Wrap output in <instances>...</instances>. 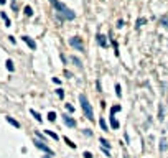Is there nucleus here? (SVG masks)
<instances>
[{
    "label": "nucleus",
    "mask_w": 168,
    "mask_h": 158,
    "mask_svg": "<svg viewBox=\"0 0 168 158\" xmlns=\"http://www.w3.org/2000/svg\"><path fill=\"white\" fill-rule=\"evenodd\" d=\"M50 3L53 5V8L56 10V13H58V17L59 18H63V20H73L74 17H76V13L73 10H69L64 3H61L59 0H50Z\"/></svg>",
    "instance_id": "1"
},
{
    "label": "nucleus",
    "mask_w": 168,
    "mask_h": 158,
    "mask_svg": "<svg viewBox=\"0 0 168 158\" xmlns=\"http://www.w3.org/2000/svg\"><path fill=\"white\" fill-rule=\"evenodd\" d=\"M79 102H81V107H82V110H84V115H86L89 120H92V119H94V110H92V106H91V102H89V99H87L84 94H81V96H79Z\"/></svg>",
    "instance_id": "2"
},
{
    "label": "nucleus",
    "mask_w": 168,
    "mask_h": 158,
    "mask_svg": "<svg viewBox=\"0 0 168 158\" xmlns=\"http://www.w3.org/2000/svg\"><path fill=\"white\" fill-rule=\"evenodd\" d=\"M69 45H71L73 48H76L77 51H82V53H84V45H82V40L79 38V36H73V38H69Z\"/></svg>",
    "instance_id": "3"
},
{
    "label": "nucleus",
    "mask_w": 168,
    "mask_h": 158,
    "mask_svg": "<svg viewBox=\"0 0 168 158\" xmlns=\"http://www.w3.org/2000/svg\"><path fill=\"white\" fill-rule=\"evenodd\" d=\"M35 145H36V148H40V150L46 152L48 155H53V150H51L48 145H45V142H41V140H35Z\"/></svg>",
    "instance_id": "4"
},
{
    "label": "nucleus",
    "mask_w": 168,
    "mask_h": 158,
    "mask_svg": "<svg viewBox=\"0 0 168 158\" xmlns=\"http://www.w3.org/2000/svg\"><path fill=\"white\" fill-rule=\"evenodd\" d=\"M63 122L66 124L69 128H74V127H76V119H73L71 115H63Z\"/></svg>",
    "instance_id": "5"
},
{
    "label": "nucleus",
    "mask_w": 168,
    "mask_h": 158,
    "mask_svg": "<svg viewBox=\"0 0 168 158\" xmlns=\"http://www.w3.org/2000/svg\"><path fill=\"white\" fill-rule=\"evenodd\" d=\"M23 41H25L26 45L30 46L31 50H36V43H35V41H33V40H31L30 36H23Z\"/></svg>",
    "instance_id": "6"
},
{
    "label": "nucleus",
    "mask_w": 168,
    "mask_h": 158,
    "mask_svg": "<svg viewBox=\"0 0 168 158\" xmlns=\"http://www.w3.org/2000/svg\"><path fill=\"white\" fill-rule=\"evenodd\" d=\"M97 43H99L102 48H106V46H107V38L104 35H97Z\"/></svg>",
    "instance_id": "7"
},
{
    "label": "nucleus",
    "mask_w": 168,
    "mask_h": 158,
    "mask_svg": "<svg viewBox=\"0 0 168 158\" xmlns=\"http://www.w3.org/2000/svg\"><path fill=\"white\" fill-rule=\"evenodd\" d=\"M69 61H71L73 64H76V66L79 68V69L82 68V63H81V59H79V58H76V56H71V58H69Z\"/></svg>",
    "instance_id": "8"
},
{
    "label": "nucleus",
    "mask_w": 168,
    "mask_h": 158,
    "mask_svg": "<svg viewBox=\"0 0 168 158\" xmlns=\"http://www.w3.org/2000/svg\"><path fill=\"white\" fill-rule=\"evenodd\" d=\"M160 25H162L163 28H168V15H163L162 18H160Z\"/></svg>",
    "instance_id": "9"
},
{
    "label": "nucleus",
    "mask_w": 168,
    "mask_h": 158,
    "mask_svg": "<svg viewBox=\"0 0 168 158\" xmlns=\"http://www.w3.org/2000/svg\"><path fill=\"white\" fill-rule=\"evenodd\" d=\"M111 125H112V128H119V127H120V124H119V120H117L115 117H114V115L111 117Z\"/></svg>",
    "instance_id": "10"
},
{
    "label": "nucleus",
    "mask_w": 168,
    "mask_h": 158,
    "mask_svg": "<svg viewBox=\"0 0 168 158\" xmlns=\"http://www.w3.org/2000/svg\"><path fill=\"white\" fill-rule=\"evenodd\" d=\"M7 122H8V124H10V125H13V127H17V128H18V127H20V124H18V122H17V120H15V119H12V117H7Z\"/></svg>",
    "instance_id": "11"
},
{
    "label": "nucleus",
    "mask_w": 168,
    "mask_h": 158,
    "mask_svg": "<svg viewBox=\"0 0 168 158\" xmlns=\"http://www.w3.org/2000/svg\"><path fill=\"white\" fill-rule=\"evenodd\" d=\"M7 69H8V71H13V69H15V66H13V61H12V59H7Z\"/></svg>",
    "instance_id": "12"
},
{
    "label": "nucleus",
    "mask_w": 168,
    "mask_h": 158,
    "mask_svg": "<svg viewBox=\"0 0 168 158\" xmlns=\"http://www.w3.org/2000/svg\"><path fill=\"white\" fill-rule=\"evenodd\" d=\"M30 114H31V115H33V117L36 119V120H38V122H41V117H40V114L36 112V110H33V109H31V110H30Z\"/></svg>",
    "instance_id": "13"
},
{
    "label": "nucleus",
    "mask_w": 168,
    "mask_h": 158,
    "mask_svg": "<svg viewBox=\"0 0 168 158\" xmlns=\"http://www.w3.org/2000/svg\"><path fill=\"white\" fill-rule=\"evenodd\" d=\"M46 135H48V137H51L53 140H58V135H56L55 132H51V130H46Z\"/></svg>",
    "instance_id": "14"
},
{
    "label": "nucleus",
    "mask_w": 168,
    "mask_h": 158,
    "mask_svg": "<svg viewBox=\"0 0 168 158\" xmlns=\"http://www.w3.org/2000/svg\"><path fill=\"white\" fill-rule=\"evenodd\" d=\"M99 125H101L102 130H107V128H109V127H107V124H106V120H104V119H101V120H99Z\"/></svg>",
    "instance_id": "15"
},
{
    "label": "nucleus",
    "mask_w": 168,
    "mask_h": 158,
    "mask_svg": "<svg viewBox=\"0 0 168 158\" xmlns=\"http://www.w3.org/2000/svg\"><path fill=\"white\" fill-rule=\"evenodd\" d=\"M119 110H120V106H114L111 109V115H115V112H119Z\"/></svg>",
    "instance_id": "16"
},
{
    "label": "nucleus",
    "mask_w": 168,
    "mask_h": 158,
    "mask_svg": "<svg viewBox=\"0 0 168 158\" xmlns=\"http://www.w3.org/2000/svg\"><path fill=\"white\" fill-rule=\"evenodd\" d=\"M48 120H50V122H55V120H56V114L50 112V114H48Z\"/></svg>",
    "instance_id": "17"
},
{
    "label": "nucleus",
    "mask_w": 168,
    "mask_h": 158,
    "mask_svg": "<svg viewBox=\"0 0 168 158\" xmlns=\"http://www.w3.org/2000/svg\"><path fill=\"white\" fill-rule=\"evenodd\" d=\"M101 143H102V147L106 148V150H109V148H111V143L107 142V140H102V138H101Z\"/></svg>",
    "instance_id": "18"
},
{
    "label": "nucleus",
    "mask_w": 168,
    "mask_h": 158,
    "mask_svg": "<svg viewBox=\"0 0 168 158\" xmlns=\"http://www.w3.org/2000/svg\"><path fill=\"white\" fill-rule=\"evenodd\" d=\"M64 142H66V143H68V145H69L71 148H76V143H73V142H71V140H69L68 137H64Z\"/></svg>",
    "instance_id": "19"
},
{
    "label": "nucleus",
    "mask_w": 168,
    "mask_h": 158,
    "mask_svg": "<svg viewBox=\"0 0 168 158\" xmlns=\"http://www.w3.org/2000/svg\"><path fill=\"white\" fill-rule=\"evenodd\" d=\"M25 15H28V17L33 15V10H31V7H25Z\"/></svg>",
    "instance_id": "20"
},
{
    "label": "nucleus",
    "mask_w": 168,
    "mask_h": 158,
    "mask_svg": "<svg viewBox=\"0 0 168 158\" xmlns=\"http://www.w3.org/2000/svg\"><path fill=\"white\" fill-rule=\"evenodd\" d=\"M145 21H147L145 18H138V20H137V25H135V26H137V28H140V26H142Z\"/></svg>",
    "instance_id": "21"
},
{
    "label": "nucleus",
    "mask_w": 168,
    "mask_h": 158,
    "mask_svg": "<svg viewBox=\"0 0 168 158\" xmlns=\"http://www.w3.org/2000/svg\"><path fill=\"white\" fill-rule=\"evenodd\" d=\"M2 18H3V20H5L7 26H10V18H8V17H7L5 13H3V12H2Z\"/></svg>",
    "instance_id": "22"
},
{
    "label": "nucleus",
    "mask_w": 168,
    "mask_h": 158,
    "mask_svg": "<svg viewBox=\"0 0 168 158\" xmlns=\"http://www.w3.org/2000/svg\"><path fill=\"white\" fill-rule=\"evenodd\" d=\"M115 92H117V96H119V97L122 96V91H120V86H119V84L115 86Z\"/></svg>",
    "instance_id": "23"
},
{
    "label": "nucleus",
    "mask_w": 168,
    "mask_h": 158,
    "mask_svg": "<svg viewBox=\"0 0 168 158\" xmlns=\"http://www.w3.org/2000/svg\"><path fill=\"white\" fill-rule=\"evenodd\" d=\"M56 94H58L59 97H63L64 96V91H63V89H56Z\"/></svg>",
    "instance_id": "24"
},
{
    "label": "nucleus",
    "mask_w": 168,
    "mask_h": 158,
    "mask_svg": "<svg viewBox=\"0 0 168 158\" xmlns=\"http://www.w3.org/2000/svg\"><path fill=\"white\" fill-rule=\"evenodd\" d=\"M66 109L69 110V112H73V110H74V106H71V104H66Z\"/></svg>",
    "instance_id": "25"
},
{
    "label": "nucleus",
    "mask_w": 168,
    "mask_h": 158,
    "mask_svg": "<svg viewBox=\"0 0 168 158\" xmlns=\"http://www.w3.org/2000/svg\"><path fill=\"white\" fill-rule=\"evenodd\" d=\"M84 158H92V155L89 152H84Z\"/></svg>",
    "instance_id": "26"
},
{
    "label": "nucleus",
    "mask_w": 168,
    "mask_h": 158,
    "mask_svg": "<svg viewBox=\"0 0 168 158\" xmlns=\"http://www.w3.org/2000/svg\"><path fill=\"white\" fill-rule=\"evenodd\" d=\"M5 2H7V0H0V3H5Z\"/></svg>",
    "instance_id": "27"
}]
</instances>
